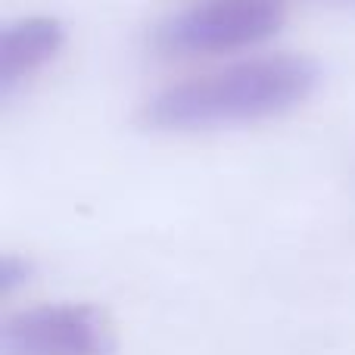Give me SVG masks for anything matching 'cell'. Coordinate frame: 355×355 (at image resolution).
<instances>
[{
    "mask_svg": "<svg viewBox=\"0 0 355 355\" xmlns=\"http://www.w3.org/2000/svg\"><path fill=\"white\" fill-rule=\"evenodd\" d=\"M318 85L321 69L309 56H259L162 87L144 103L141 119L147 128L175 135L252 125L302 106Z\"/></svg>",
    "mask_w": 355,
    "mask_h": 355,
    "instance_id": "cell-1",
    "label": "cell"
},
{
    "mask_svg": "<svg viewBox=\"0 0 355 355\" xmlns=\"http://www.w3.org/2000/svg\"><path fill=\"white\" fill-rule=\"evenodd\" d=\"M287 22V0H196L150 31V47L168 60L218 56L268 41Z\"/></svg>",
    "mask_w": 355,
    "mask_h": 355,
    "instance_id": "cell-2",
    "label": "cell"
},
{
    "mask_svg": "<svg viewBox=\"0 0 355 355\" xmlns=\"http://www.w3.org/2000/svg\"><path fill=\"white\" fill-rule=\"evenodd\" d=\"M116 334L100 309L85 302L35 306L0 327V355H112Z\"/></svg>",
    "mask_w": 355,
    "mask_h": 355,
    "instance_id": "cell-3",
    "label": "cell"
},
{
    "mask_svg": "<svg viewBox=\"0 0 355 355\" xmlns=\"http://www.w3.org/2000/svg\"><path fill=\"white\" fill-rule=\"evenodd\" d=\"M66 47V25L53 16H28L0 31V97L37 75Z\"/></svg>",
    "mask_w": 355,
    "mask_h": 355,
    "instance_id": "cell-4",
    "label": "cell"
},
{
    "mask_svg": "<svg viewBox=\"0 0 355 355\" xmlns=\"http://www.w3.org/2000/svg\"><path fill=\"white\" fill-rule=\"evenodd\" d=\"M31 277V265L19 256H3L0 259V293L10 296L16 287H25Z\"/></svg>",
    "mask_w": 355,
    "mask_h": 355,
    "instance_id": "cell-5",
    "label": "cell"
},
{
    "mask_svg": "<svg viewBox=\"0 0 355 355\" xmlns=\"http://www.w3.org/2000/svg\"><path fill=\"white\" fill-rule=\"evenodd\" d=\"M340 3H355V0H340Z\"/></svg>",
    "mask_w": 355,
    "mask_h": 355,
    "instance_id": "cell-6",
    "label": "cell"
}]
</instances>
